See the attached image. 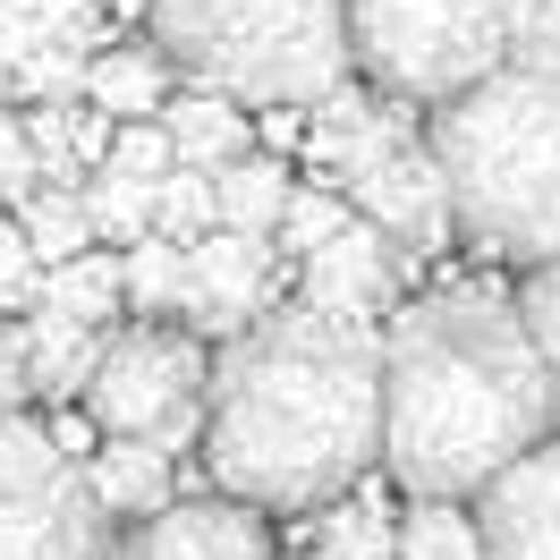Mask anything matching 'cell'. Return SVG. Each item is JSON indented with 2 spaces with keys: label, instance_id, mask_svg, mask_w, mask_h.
<instances>
[{
  "label": "cell",
  "instance_id": "6da1fadb",
  "mask_svg": "<svg viewBox=\"0 0 560 560\" xmlns=\"http://www.w3.org/2000/svg\"><path fill=\"white\" fill-rule=\"evenodd\" d=\"M383 458V340L272 306L212 357L205 467L246 510H331Z\"/></svg>",
  "mask_w": 560,
  "mask_h": 560
},
{
  "label": "cell",
  "instance_id": "7a4b0ae2",
  "mask_svg": "<svg viewBox=\"0 0 560 560\" xmlns=\"http://www.w3.org/2000/svg\"><path fill=\"white\" fill-rule=\"evenodd\" d=\"M560 424L526 315L492 289H442L383 331V467L417 501H485Z\"/></svg>",
  "mask_w": 560,
  "mask_h": 560
},
{
  "label": "cell",
  "instance_id": "3957f363",
  "mask_svg": "<svg viewBox=\"0 0 560 560\" xmlns=\"http://www.w3.org/2000/svg\"><path fill=\"white\" fill-rule=\"evenodd\" d=\"M424 144L451 178L458 238L526 272L560 264V77H485L433 110Z\"/></svg>",
  "mask_w": 560,
  "mask_h": 560
},
{
  "label": "cell",
  "instance_id": "277c9868",
  "mask_svg": "<svg viewBox=\"0 0 560 560\" xmlns=\"http://www.w3.org/2000/svg\"><path fill=\"white\" fill-rule=\"evenodd\" d=\"M153 51L238 110H315L349 85V0H144Z\"/></svg>",
  "mask_w": 560,
  "mask_h": 560
},
{
  "label": "cell",
  "instance_id": "5b68a950",
  "mask_svg": "<svg viewBox=\"0 0 560 560\" xmlns=\"http://www.w3.org/2000/svg\"><path fill=\"white\" fill-rule=\"evenodd\" d=\"M306 144H315L323 171H331V196H349V212L374 221L399 255H442L458 238L451 178H442L424 128L399 103L340 85L331 103L306 110Z\"/></svg>",
  "mask_w": 560,
  "mask_h": 560
},
{
  "label": "cell",
  "instance_id": "8992f818",
  "mask_svg": "<svg viewBox=\"0 0 560 560\" xmlns=\"http://www.w3.org/2000/svg\"><path fill=\"white\" fill-rule=\"evenodd\" d=\"M518 0H349V51L383 103H458L510 69Z\"/></svg>",
  "mask_w": 560,
  "mask_h": 560
},
{
  "label": "cell",
  "instance_id": "52a82bcc",
  "mask_svg": "<svg viewBox=\"0 0 560 560\" xmlns=\"http://www.w3.org/2000/svg\"><path fill=\"white\" fill-rule=\"evenodd\" d=\"M205 390H212V357L196 331L119 323L94 383H85V417H94L103 442H153L178 467L205 442Z\"/></svg>",
  "mask_w": 560,
  "mask_h": 560
},
{
  "label": "cell",
  "instance_id": "ba28073f",
  "mask_svg": "<svg viewBox=\"0 0 560 560\" xmlns=\"http://www.w3.org/2000/svg\"><path fill=\"white\" fill-rule=\"evenodd\" d=\"M0 560H119L85 458H69L26 408H0Z\"/></svg>",
  "mask_w": 560,
  "mask_h": 560
},
{
  "label": "cell",
  "instance_id": "9c48e42d",
  "mask_svg": "<svg viewBox=\"0 0 560 560\" xmlns=\"http://www.w3.org/2000/svg\"><path fill=\"white\" fill-rule=\"evenodd\" d=\"M280 289V246L272 238H238V230H212V238L187 246V289H178V315L196 340H238L272 315Z\"/></svg>",
  "mask_w": 560,
  "mask_h": 560
},
{
  "label": "cell",
  "instance_id": "30bf717a",
  "mask_svg": "<svg viewBox=\"0 0 560 560\" xmlns=\"http://www.w3.org/2000/svg\"><path fill=\"white\" fill-rule=\"evenodd\" d=\"M399 272H408V255H399L374 221H349L323 255L298 264V280H306V298H298V306H315V315H331V323H365V331H374V315L399 298Z\"/></svg>",
  "mask_w": 560,
  "mask_h": 560
},
{
  "label": "cell",
  "instance_id": "8fae6325",
  "mask_svg": "<svg viewBox=\"0 0 560 560\" xmlns=\"http://www.w3.org/2000/svg\"><path fill=\"white\" fill-rule=\"evenodd\" d=\"M485 560H560V433L476 501Z\"/></svg>",
  "mask_w": 560,
  "mask_h": 560
},
{
  "label": "cell",
  "instance_id": "7c38bea8",
  "mask_svg": "<svg viewBox=\"0 0 560 560\" xmlns=\"http://www.w3.org/2000/svg\"><path fill=\"white\" fill-rule=\"evenodd\" d=\"M119 560H280V552H272L264 510L212 492V501H171L162 518H144L119 544Z\"/></svg>",
  "mask_w": 560,
  "mask_h": 560
},
{
  "label": "cell",
  "instance_id": "4fadbf2b",
  "mask_svg": "<svg viewBox=\"0 0 560 560\" xmlns=\"http://www.w3.org/2000/svg\"><path fill=\"white\" fill-rule=\"evenodd\" d=\"M51 51H69V60H94L110 51L103 35V0H0V69H35Z\"/></svg>",
  "mask_w": 560,
  "mask_h": 560
},
{
  "label": "cell",
  "instance_id": "5bb4252c",
  "mask_svg": "<svg viewBox=\"0 0 560 560\" xmlns=\"http://www.w3.org/2000/svg\"><path fill=\"white\" fill-rule=\"evenodd\" d=\"M171 94H178V69L153 51V43H110V51H94V69H85V103L103 110L110 128L162 119Z\"/></svg>",
  "mask_w": 560,
  "mask_h": 560
},
{
  "label": "cell",
  "instance_id": "9a60e30c",
  "mask_svg": "<svg viewBox=\"0 0 560 560\" xmlns=\"http://www.w3.org/2000/svg\"><path fill=\"white\" fill-rule=\"evenodd\" d=\"M35 315L77 323V331H119V315H128V264H119L110 246H94V255L60 264V272H43Z\"/></svg>",
  "mask_w": 560,
  "mask_h": 560
},
{
  "label": "cell",
  "instance_id": "2e32d148",
  "mask_svg": "<svg viewBox=\"0 0 560 560\" xmlns=\"http://www.w3.org/2000/svg\"><path fill=\"white\" fill-rule=\"evenodd\" d=\"M171 458L153 451V442H103V451L85 458V485H94V501H103V518H162L178 492H171Z\"/></svg>",
  "mask_w": 560,
  "mask_h": 560
},
{
  "label": "cell",
  "instance_id": "e0dca14e",
  "mask_svg": "<svg viewBox=\"0 0 560 560\" xmlns=\"http://www.w3.org/2000/svg\"><path fill=\"white\" fill-rule=\"evenodd\" d=\"M162 128H171L178 144V171H230V162H246V144H255V119H246L238 103H221V94H196V85H178L171 110H162Z\"/></svg>",
  "mask_w": 560,
  "mask_h": 560
},
{
  "label": "cell",
  "instance_id": "ac0fdd59",
  "mask_svg": "<svg viewBox=\"0 0 560 560\" xmlns=\"http://www.w3.org/2000/svg\"><path fill=\"white\" fill-rule=\"evenodd\" d=\"M103 349H110V331H77V323L26 315V331H18V365H26V390H43V399H85V383H94Z\"/></svg>",
  "mask_w": 560,
  "mask_h": 560
},
{
  "label": "cell",
  "instance_id": "d6986e66",
  "mask_svg": "<svg viewBox=\"0 0 560 560\" xmlns=\"http://www.w3.org/2000/svg\"><path fill=\"white\" fill-rule=\"evenodd\" d=\"M306 560H399V518L383 492H340L306 518Z\"/></svg>",
  "mask_w": 560,
  "mask_h": 560
},
{
  "label": "cell",
  "instance_id": "ffe728a7",
  "mask_svg": "<svg viewBox=\"0 0 560 560\" xmlns=\"http://www.w3.org/2000/svg\"><path fill=\"white\" fill-rule=\"evenodd\" d=\"M212 187H221V230H238V238H280V212H289V196H298V178L280 171L272 153L230 162Z\"/></svg>",
  "mask_w": 560,
  "mask_h": 560
},
{
  "label": "cell",
  "instance_id": "44dd1931",
  "mask_svg": "<svg viewBox=\"0 0 560 560\" xmlns=\"http://www.w3.org/2000/svg\"><path fill=\"white\" fill-rule=\"evenodd\" d=\"M9 221L26 230V246H35L43 272H60V264H77V255L103 246V238H94V212H85V187H35Z\"/></svg>",
  "mask_w": 560,
  "mask_h": 560
},
{
  "label": "cell",
  "instance_id": "7402d4cb",
  "mask_svg": "<svg viewBox=\"0 0 560 560\" xmlns=\"http://www.w3.org/2000/svg\"><path fill=\"white\" fill-rule=\"evenodd\" d=\"M399 560H485V526L467 501H417L399 518Z\"/></svg>",
  "mask_w": 560,
  "mask_h": 560
},
{
  "label": "cell",
  "instance_id": "603a6c76",
  "mask_svg": "<svg viewBox=\"0 0 560 560\" xmlns=\"http://www.w3.org/2000/svg\"><path fill=\"white\" fill-rule=\"evenodd\" d=\"M153 205H162V187H144V178H119V171H94V178H85L94 238H119V255H128L137 238H153Z\"/></svg>",
  "mask_w": 560,
  "mask_h": 560
},
{
  "label": "cell",
  "instance_id": "cb8c5ba5",
  "mask_svg": "<svg viewBox=\"0 0 560 560\" xmlns=\"http://www.w3.org/2000/svg\"><path fill=\"white\" fill-rule=\"evenodd\" d=\"M119 264H128V315H178V289H187V246L178 238L153 230V238H137Z\"/></svg>",
  "mask_w": 560,
  "mask_h": 560
},
{
  "label": "cell",
  "instance_id": "d4e9b609",
  "mask_svg": "<svg viewBox=\"0 0 560 560\" xmlns=\"http://www.w3.org/2000/svg\"><path fill=\"white\" fill-rule=\"evenodd\" d=\"M153 230L178 246H196L221 230V187H212V171H171L162 178V205H153Z\"/></svg>",
  "mask_w": 560,
  "mask_h": 560
},
{
  "label": "cell",
  "instance_id": "484cf974",
  "mask_svg": "<svg viewBox=\"0 0 560 560\" xmlns=\"http://www.w3.org/2000/svg\"><path fill=\"white\" fill-rule=\"evenodd\" d=\"M349 221H357L349 196H331V187H298V196H289V212H280V238H272V246L306 264V255H323V246L340 238Z\"/></svg>",
  "mask_w": 560,
  "mask_h": 560
},
{
  "label": "cell",
  "instance_id": "4316f807",
  "mask_svg": "<svg viewBox=\"0 0 560 560\" xmlns=\"http://www.w3.org/2000/svg\"><path fill=\"white\" fill-rule=\"evenodd\" d=\"M510 69L560 77V0H518L510 9Z\"/></svg>",
  "mask_w": 560,
  "mask_h": 560
},
{
  "label": "cell",
  "instance_id": "83f0119b",
  "mask_svg": "<svg viewBox=\"0 0 560 560\" xmlns=\"http://www.w3.org/2000/svg\"><path fill=\"white\" fill-rule=\"evenodd\" d=\"M518 315H526V340H535L544 374H552V399H560V264L526 272V289H518Z\"/></svg>",
  "mask_w": 560,
  "mask_h": 560
},
{
  "label": "cell",
  "instance_id": "f1b7e54d",
  "mask_svg": "<svg viewBox=\"0 0 560 560\" xmlns=\"http://www.w3.org/2000/svg\"><path fill=\"white\" fill-rule=\"evenodd\" d=\"M103 171H119V178H144V187H162V178L178 171V144H171V128L162 119H137V128H119L110 137V162Z\"/></svg>",
  "mask_w": 560,
  "mask_h": 560
},
{
  "label": "cell",
  "instance_id": "f546056e",
  "mask_svg": "<svg viewBox=\"0 0 560 560\" xmlns=\"http://www.w3.org/2000/svg\"><path fill=\"white\" fill-rule=\"evenodd\" d=\"M35 298H43L35 246H26V230H18V221H0V315H35Z\"/></svg>",
  "mask_w": 560,
  "mask_h": 560
},
{
  "label": "cell",
  "instance_id": "4dcf8cb0",
  "mask_svg": "<svg viewBox=\"0 0 560 560\" xmlns=\"http://www.w3.org/2000/svg\"><path fill=\"white\" fill-rule=\"evenodd\" d=\"M43 187V162H35V137H26V119H0V205L18 212L26 196Z\"/></svg>",
  "mask_w": 560,
  "mask_h": 560
},
{
  "label": "cell",
  "instance_id": "1f68e13d",
  "mask_svg": "<svg viewBox=\"0 0 560 560\" xmlns=\"http://www.w3.org/2000/svg\"><path fill=\"white\" fill-rule=\"evenodd\" d=\"M18 390H26V365H18V331L0 315V408H18Z\"/></svg>",
  "mask_w": 560,
  "mask_h": 560
},
{
  "label": "cell",
  "instance_id": "d6a6232c",
  "mask_svg": "<svg viewBox=\"0 0 560 560\" xmlns=\"http://www.w3.org/2000/svg\"><path fill=\"white\" fill-rule=\"evenodd\" d=\"M264 137L289 144V137H306V119H298V110H264Z\"/></svg>",
  "mask_w": 560,
  "mask_h": 560
},
{
  "label": "cell",
  "instance_id": "836d02e7",
  "mask_svg": "<svg viewBox=\"0 0 560 560\" xmlns=\"http://www.w3.org/2000/svg\"><path fill=\"white\" fill-rule=\"evenodd\" d=\"M9 94H18V77H9V69H0V119H9Z\"/></svg>",
  "mask_w": 560,
  "mask_h": 560
},
{
  "label": "cell",
  "instance_id": "e575fe53",
  "mask_svg": "<svg viewBox=\"0 0 560 560\" xmlns=\"http://www.w3.org/2000/svg\"><path fill=\"white\" fill-rule=\"evenodd\" d=\"M0 221H9V205H0Z\"/></svg>",
  "mask_w": 560,
  "mask_h": 560
}]
</instances>
